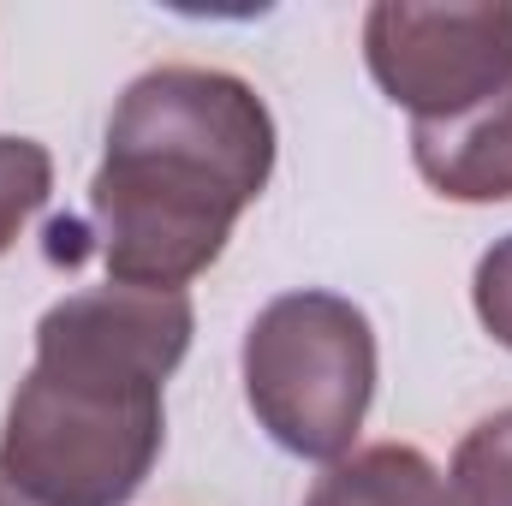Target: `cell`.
<instances>
[{
    "mask_svg": "<svg viewBox=\"0 0 512 506\" xmlns=\"http://www.w3.org/2000/svg\"><path fill=\"white\" fill-rule=\"evenodd\" d=\"M185 292L90 286L36 322V364L0 429V471L42 506H126L161 459V381L191 352Z\"/></svg>",
    "mask_w": 512,
    "mask_h": 506,
    "instance_id": "1",
    "label": "cell"
},
{
    "mask_svg": "<svg viewBox=\"0 0 512 506\" xmlns=\"http://www.w3.org/2000/svg\"><path fill=\"white\" fill-rule=\"evenodd\" d=\"M268 173L274 120L245 78L215 66L143 72L108 120V155L90 179L108 280L185 292L227 251Z\"/></svg>",
    "mask_w": 512,
    "mask_h": 506,
    "instance_id": "2",
    "label": "cell"
},
{
    "mask_svg": "<svg viewBox=\"0 0 512 506\" xmlns=\"http://www.w3.org/2000/svg\"><path fill=\"white\" fill-rule=\"evenodd\" d=\"M376 393L370 316L340 292H286L245 334V399L274 447L346 459Z\"/></svg>",
    "mask_w": 512,
    "mask_h": 506,
    "instance_id": "3",
    "label": "cell"
},
{
    "mask_svg": "<svg viewBox=\"0 0 512 506\" xmlns=\"http://www.w3.org/2000/svg\"><path fill=\"white\" fill-rule=\"evenodd\" d=\"M364 60L411 126L453 120L512 84V6L382 0L364 12Z\"/></svg>",
    "mask_w": 512,
    "mask_h": 506,
    "instance_id": "4",
    "label": "cell"
},
{
    "mask_svg": "<svg viewBox=\"0 0 512 506\" xmlns=\"http://www.w3.org/2000/svg\"><path fill=\"white\" fill-rule=\"evenodd\" d=\"M411 161L453 203H512V84L453 120L411 126Z\"/></svg>",
    "mask_w": 512,
    "mask_h": 506,
    "instance_id": "5",
    "label": "cell"
},
{
    "mask_svg": "<svg viewBox=\"0 0 512 506\" xmlns=\"http://www.w3.org/2000/svg\"><path fill=\"white\" fill-rule=\"evenodd\" d=\"M304 506H447V483L417 447L376 441L334 459L304 495Z\"/></svg>",
    "mask_w": 512,
    "mask_h": 506,
    "instance_id": "6",
    "label": "cell"
},
{
    "mask_svg": "<svg viewBox=\"0 0 512 506\" xmlns=\"http://www.w3.org/2000/svg\"><path fill=\"white\" fill-rule=\"evenodd\" d=\"M447 506H512V405L483 417L447 471Z\"/></svg>",
    "mask_w": 512,
    "mask_h": 506,
    "instance_id": "7",
    "label": "cell"
},
{
    "mask_svg": "<svg viewBox=\"0 0 512 506\" xmlns=\"http://www.w3.org/2000/svg\"><path fill=\"white\" fill-rule=\"evenodd\" d=\"M54 191V161L36 137H0V256L18 245L30 215Z\"/></svg>",
    "mask_w": 512,
    "mask_h": 506,
    "instance_id": "8",
    "label": "cell"
},
{
    "mask_svg": "<svg viewBox=\"0 0 512 506\" xmlns=\"http://www.w3.org/2000/svg\"><path fill=\"white\" fill-rule=\"evenodd\" d=\"M471 298H477L483 328H489V334L512 352V233H507V239H495V245L483 251L477 280H471Z\"/></svg>",
    "mask_w": 512,
    "mask_h": 506,
    "instance_id": "9",
    "label": "cell"
},
{
    "mask_svg": "<svg viewBox=\"0 0 512 506\" xmlns=\"http://www.w3.org/2000/svg\"><path fill=\"white\" fill-rule=\"evenodd\" d=\"M0 506H42V501H36V495H24V489L0 471Z\"/></svg>",
    "mask_w": 512,
    "mask_h": 506,
    "instance_id": "10",
    "label": "cell"
}]
</instances>
